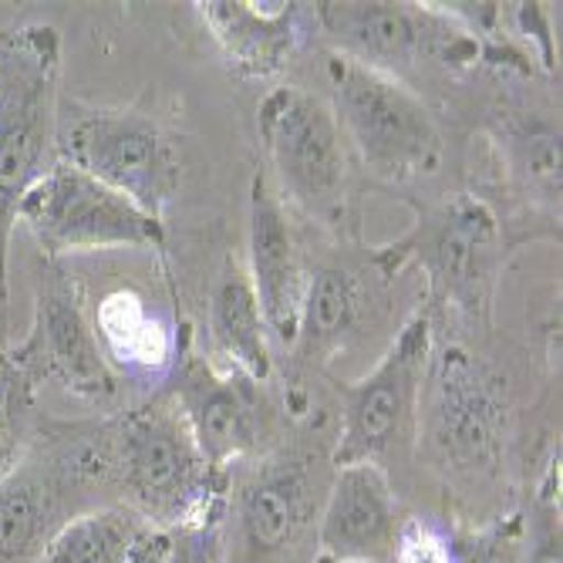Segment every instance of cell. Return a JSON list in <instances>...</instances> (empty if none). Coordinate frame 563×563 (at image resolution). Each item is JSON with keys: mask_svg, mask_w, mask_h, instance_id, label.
Instances as JSON below:
<instances>
[{"mask_svg": "<svg viewBox=\"0 0 563 563\" xmlns=\"http://www.w3.org/2000/svg\"><path fill=\"white\" fill-rule=\"evenodd\" d=\"M412 227L385 246L372 250V267L382 280L405 271L426 277V307L452 311L470 328H489L499 277L506 267L509 240L506 223L483 196L452 192L442 199H405Z\"/></svg>", "mask_w": 563, "mask_h": 563, "instance_id": "6da1fadb", "label": "cell"}, {"mask_svg": "<svg viewBox=\"0 0 563 563\" xmlns=\"http://www.w3.org/2000/svg\"><path fill=\"white\" fill-rule=\"evenodd\" d=\"M62 34L24 21L0 31V344L11 334V240L24 192L55 163Z\"/></svg>", "mask_w": 563, "mask_h": 563, "instance_id": "7a4b0ae2", "label": "cell"}, {"mask_svg": "<svg viewBox=\"0 0 563 563\" xmlns=\"http://www.w3.org/2000/svg\"><path fill=\"white\" fill-rule=\"evenodd\" d=\"M514 401L509 388L466 344H435L419 398L416 445L435 476L476 493L503 479Z\"/></svg>", "mask_w": 563, "mask_h": 563, "instance_id": "3957f363", "label": "cell"}, {"mask_svg": "<svg viewBox=\"0 0 563 563\" xmlns=\"http://www.w3.org/2000/svg\"><path fill=\"white\" fill-rule=\"evenodd\" d=\"M324 81L331 95L328 106L351 148V159L372 183L408 189L442 173V125L412 85L338 51L324 55Z\"/></svg>", "mask_w": 563, "mask_h": 563, "instance_id": "277c9868", "label": "cell"}, {"mask_svg": "<svg viewBox=\"0 0 563 563\" xmlns=\"http://www.w3.org/2000/svg\"><path fill=\"white\" fill-rule=\"evenodd\" d=\"M115 486L122 506L152 530H179L223 514L227 479L196 445L169 391L112 422Z\"/></svg>", "mask_w": 563, "mask_h": 563, "instance_id": "5b68a950", "label": "cell"}, {"mask_svg": "<svg viewBox=\"0 0 563 563\" xmlns=\"http://www.w3.org/2000/svg\"><path fill=\"white\" fill-rule=\"evenodd\" d=\"M331 476V452L324 455L307 442L264 449L240 476L230 473L223 499L227 563H300L314 547Z\"/></svg>", "mask_w": 563, "mask_h": 563, "instance_id": "8992f818", "label": "cell"}, {"mask_svg": "<svg viewBox=\"0 0 563 563\" xmlns=\"http://www.w3.org/2000/svg\"><path fill=\"white\" fill-rule=\"evenodd\" d=\"M257 132L277 196L341 240H354V159L328 98L300 85H277L257 106Z\"/></svg>", "mask_w": 563, "mask_h": 563, "instance_id": "52a82bcc", "label": "cell"}, {"mask_svg": "<svg viewBox=\"0 0 563 563\" xmlns=\"http://www.w3.org/2000/svg\"><path fill=\"white\" fill-rule=\"evenodd\" d=\"M55 156L101 186L122 192L139 210L163 223L183 189V156L176 135L139 109L95 106V101L62 91Z\"/></svg>", "mask_w": 563, "mask_h": 563, "instance_id": "ba28073f", "label": "cell"}, {"mask_svg": "<svg viewBox=\"0 0 563 563\" xmlns=\"http://www.w3.org/2000/svg\"><path fill=\"white\" fill-rule=\"evenodd\" d=\"M435 347V314L416 307L391 338L378 365L357 382H334L341 412L331 445V466L368 463L388 473V463L416 445L419 398Z\"/></svg>", "mask_w": 563, "mask_h": 563, "instance_id": "9c48e42d", "label": "cell"}, {"mask_svg": "<svg viewBox=\"0 0 563 563\" xmlns=\"http://www.w3.org/2000/svg\"><path fill=\"white\" fill-rule=\"evenodd\" d=\"M307 8H311V21L331 41V51L405 85L416 71H470L483 65L479 37L466 24H459L442 4L321 0V4Z\"/></svg>", "mask_w": 563, "mask_h": 563, "instance_id": "30bf717a", "label": "cell"}, {"mask_svg": "<svg viewBox=\"0 0 563 563\" xmlns=\"http://www.w3.org/2000/svg\"><path fill=\"white\" fill-rule=\"evenodd\" d=\"M18 220L34 236L44 261L112 246L163 250L166 243L163 220L148 217L122 192L62 159L51 163V169L24 192Z\"/></svg>", "mask_w": 563, "mask_h": 563, "instance_id": "8fae6325", "label": "cell"}, {"mask_svg": "<svg viewBox=\"0 0 563 563\" xmlns=\"http://www.w3.org/2000/svg\"><path fill=\"white\" fill-rule=\"evenodd\" d=\"M34 385H58L71 398L109 408L122 395V378L98 344L81 284L58 264L34 267V307L27 338L11 351Z\"/></svg>", "mask_w": 563, "mask_h": 563, "instance_id": "7c38bea8", "label": "cell"}, {"mask_svg": "<svg viewBox=\"0 0 563 563\" xmlns=\"http://www.w3.org/2000/svg\"><path fill=\"white\" fill-rule=\"evenodd\" d=\"M173 388L179 412L207 455V463L230 476V466L261 455L274 432V401L267 385L246 378L243 372L220 368L210 357L192 351L189 334L183 338Z\"/></svg>", "mask_w": 563, "mask_h": 563, "instance_id": "4fadbf2b", "label": "cell"}, {"mask_svg": "<svg viewBox=\"0 0 563 563\" xmlns=\"http://www.w3.org/2000/svg\"><path fill=\"white\" fill-rule=\"evenodd\" d=\"M307 274L311 271L303 267L300 240L284 199L271 186L267 173H257L246 202V277L261 303L271 341L280 347L294 344Z\"/></svg>", "mask_w": 563, "mask_h": 563, "instance_id": "5bb4252c", "label": "cell"}, {"mask_svg": "<svg viewBox=\"0 0 563 563\" xmlns=\"http://www.w3.org/2000/svg\"><path fill=\"white\" fill-rule=\"evenodd\" d=\"M401 520L385 470L368 463L334 466L311 563H388Z\"/></svg>", "mask_w": 563, "mask_h": 563, "instance_id": "9a60e30c", "label": "cell"}, {"mask_svg": "<svg viewBox=\"0 0 563 563\" xmlns=\"http://www.w3.org/2000/svg\"><path fill=\"white\" fill-rule=\"evenodd\" d=\"M196 14L220 47L227 68L246 81L287 71L303 41L307 4H253V0H199Z\"/></svg>", "mask_w": 563, "mask_h": 563, "instance_id": "2e32d148", "label": "cell"}, {"mask_svg": "<svg viewBox=\"0 0 563 563\" xmlns=\"http://www.w3.org/2000/svg\"><path fill=\"white\" fill-rule=\"evenodd\" d=\"M98 344L119 378L173 375L183 338L156 303L135 287L106 294L91 311Z\"/></svg>", "mask_w": 563, "mask_h": 563, "instance_id": "e0dca14e", "label": "cell"}, {"mask_svg": "<svg viewBox=\"0 0 563 563\" xmlns=\"http://www.w3.org/2000/svg\"><path fill=\"white\" fill-rule=\"evenodd\" d=\"M365 318V287L344 267H318L307 274V290L290 351L294 372H324L347 347Z\"/></svg>", "mask_w": 563, "mask_h": 563, "instance_id": "ac0fdd59", "label": "cell"}, {"mask_svg": "<svg viewBox=\"0 0 563 563\" xmlns=\"http://www.w3.org/2000/svg\"><path fill=\"white\" fill-rule=\"evenodd\" d=\"M207 331L213 341V354L223 368L243 372L246 378L267 385L274 375V341L261 303L253 297L246 267L236 257L223 261V271L210 290Z\"/></svg>", "mask_w": 563, "mask_h": 563, "instance_id": "d6986e66", "label": "cell"}, {"mask_svg": "<svg viewBox=\"0 0 563 563\" xmlns=\"http://www.w3.org/2000/svg\"><path fill=\"white\" fill-rule=\"evenodd\" d=\"M496 145L509 186L530 213L560 233V122L509 115L496 132Z\"/></svg>", "mask_w": 563, "mask_h": 563, "instance_id": "ffe728a7", "label": "cell"}, {"mask_svg": "<svg viewBox=\"0 0 563 563\" xmlns=\"http://www.w3.org/2000/svg\"><path fill=\"white\" fill-rule=\"evenodd\" d=\"M152 530L129 506H91L71 517L34 563H129L135 543Z\"/></svg>", "mask_w": 563, "mask_h": 563, "instance_id": "44dd1931", "label": "cell"}, {"mask_svg": "<svg viewBox=\"0 0 563 563\" xmlns=\"http://www.w3.org/2000/svg\"><path fill=\"white\" fill-rule=\"evenodd\" d=\"M37 385L21 362L0 347V479H8L41 435Z\"/></svg>", "mask_w": 563, "mask_h": 563, "instance_id": "7402d4cb", "label": "cell"}, {"mask_svg": "<svg viewBox=\"0 0 563 563\" xmlns=\"http://www.w3.org/2000/svg\"><path fill=\"white\" fill-rule=\"evenodd\" d=\"M523 563H563V523H560V459L547 466L537 489L533 523Z\"/></svg>", "mask_w": 563, "mask_h": 563, "instance_id": "603a6c76", "label": "cell"}, {"mask_svg": "<svg viewBox=\"0 0 563 563\" xmlns=\"http://www.w3.org/2000/svg\"><path fill=\"white\" fill-rule=\"evenodd\" d=\"M388 563H459V540L432 517H405Z\"/></svg>", "mask_w": 563, "mask_h": 563, "instance_id": "cb8c5ba5", "label": "cell"}, {"mask_svg": "<svg viewBox=\"0 0 563 563\" xmlns=\"http://www.w3.org/2000/svg\"><path fill=\"white\" fill-rule=\"evenodd\" d=\"M166 563H227L223 514L169 530Z\"/></svg>", "mask_w": 563, "mask_h": 563, "instance_id": "d4e9b609", "label": "cell"}, {"mask_svg": "<svg viewBox=\"0 0 563 563\" xmlns=\"http://www.w3.org/2000/svg\"><path fill=\"white\" fill-rule=\"evenodd\" d=\"M166 547H169V533L145 530V537L135 543L129 563H166Z\"/></svg>", "mask_w": 563, "mask_h": 563, "instance_id": "484cf974", "label": "cell"}]
</instances>
